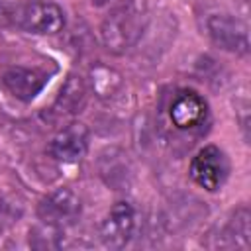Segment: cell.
I'll list each match as a JSON object with an SVG mask.
<instances>
[{
	"label": "cell",
	"instance_id": "ba28073f",
	"mask_svg": "<svg viewBox=\"0 0 251 251\" xmlns=\"http://www.w3.org/2000/svg\"><path fill=\"white\" fill-rule=\"evenodd\" d=\"M208 104L194 90H180L169 108V118L173 126L180 131H192L206 122Z\"/></svg>",
	"mask_w": 251,
	"mask_h": 251
},
{
	"label": "cell",
	"instance_id": "7a4b0ae2",
	"mask_svg": "<svg viewBox=\"0 0 251 251\" xmlns=\"http://www.w3.org/2000/svg\"><path fill=\"white\" fill-rule=\"evenodd\" d=\"M206 31L212 43L227 53L247 55L249 51V31L247 24L229 14H212L206 20Z\"/></svg>",
	"mask_w": 251,
	"mask_h": 251
},
{
	"label": "cell",
	"instance_id": "52a82bcc",
	"mask_svg": "<svg viewBox=\"0 0 251 251\" xmlns=\"http://www.w3.org/2000/svg\"><path fill=\"white\" fill-rule=\"evenodd\" d=\"M249 210L247 206L235 208L227 220L216 227V233L210 235L214 241L208 247L214 249H249L251 245V226H249Z\"/></svg>",
	"mask_w": 251,
	"mask_h": 251
},
{
	"label": "cell",
	"instance_id": "5b68a950",
	"mask_svg": "<svg viewBox=\"0 0 251 251\" xmlns=\"http://www.w3.org/2000/svg\"><path fill=\"white\" fill-rule=\"evenodd\" d=\"M80 198L71 188H57L51 194H47L39 206H37V218L43 224L55 226V227H67L73 226L80 216Z\"/></svg>",
	"mask_w": 251,
	"mask_h": 251
},
{
	"label": "cell",
	"instance_id": "5bb4252c",
	"mask_svg": "<svg viewBox=\"0 0 251 251\" xmlns=\"http://www.w3.org/2000/svg\"><path fill=\"white\" fill-rule=\"evenodd\" d=\"M92 2V6H106L110 0H90Z\"/></svg>",
	"mask_w": 251,
	"mask_h": 251
},
{
	"label": "cell",
	"instance_id": "30bf717a",
	"mask_svg": "<svg viewBox=\"0 0 251 251\" xmlns=\"http://www.w3.org/2000/svg\"><path fill=\"white\" fill-rule=\"evenodd\" d=\"M2 82L12 96H16L22 102H29L47 84V75L39 69L12 67L2 75Z\"/></svg>",
	"mask_w": 251,
	"mask_h": 251
},
{
	"label": "cell",
	"instance_id": "9c48e42d",
	"mask_svg": "<svg viewBox=\"0 0 251 251\" xmlns=\"http://www.w3.org/2000/svg\"><path fill=\"white\" fill-rule=\"evenodd\" d=\"M88 127L80 122H71L51 139L49 153L61 163H76L88 149Z\"/></svg>",
	"mask_w": 251,
	"mask_h": 251
},
{
	"label": "cell",
	"instance_id": "3957f363",
	"mask_svg": "<svg viewBox=\"0 0 251 251\" xmlns=\"http://www.w3.org/2000/svg\"><path fill=\"white\" fill-rule=\"evenodd\" d=\"M227 173H229V165H227V159L224 155V151L216 145H206L202 147L190 161V176L192 180L214 192L218 190L226 178H227Z\"/></svg>",
	"mask_w": 251,
	"mask_h": 251
},
{
	"label": "cell",
	"instance_id": "8fae6325",
	"mask_svg": "<svg viewBox=\"0 0 251 251\" xmlns=\"http://www.w3.org/2000/svg\"><path fill=\"white\" fill-rule=\"evenodd\" d=\"M86 84H84V78L78 76V75H69L55 104H53V114L57 118H69V116H75L78 114L84 104H86Z\"/></svg>",
	"mask_w": 251,
	"mask_h": 251
},
{
	"label": "cell",
	"instance_id": "6da1fadb",
	"mask_svg": "<svg viewBox=\"0 0 251 251\" xmlns=\"http://www.w3.org/2000/svg\"><path fill=\"white\" fill-rule=\"evenodd\" d=\"M149 22L145 0H118L100 24L102 45L110 53H126L143 35Z\"/></svg>",
	"mask_w": 251,
	"mask_h": 251
},
{
	"label": "cell",
	"instance_id": "277c9868",
	"mask_svg": "<svg viewBox=\"0 0 251 251\" xmlns=\"http://www.w3.org/2000/svg\"><path fill=\"white\" fill-rule=\"evenodd\" d=\"M16 24L35 35H53L65 27V12L53 2H31L16 12Z\"/></svg>",
	"mask_w": 251,
	"mask_h": 251
},
{
	"label": "cell",
	"instance_id": "7c38bea8",
	"mask_svg": "<svg viewBox=\"0 0 251 251\" xmlns=\"http://www.w3.org/2000/svg\"><path fill=\"white\" fill-rule=\"evenodd\" d=\"M98 171L104 182L116 190L126 188L129 180V163L120 149H106L98 159Z\"/></svg>",
	"mask_w": 251,
	"mask_h": 251
},
{
	"label": "cell",
	"instance_id": "4fadbf2b",
	"mask_svg": "<svg viewBox=\"0 0 251 251\" xmlns=\"http://www.w3.org/2000/svg\"><path fill=\"white\" fill-rule=\"evenodd\" d=\"M88 76H90V88L96 94V98H100V100L114 98L124 86L122 75L116 69H112L108 65H102V63H96L90 69Z\"/></svg>",
	"mask_w": 251,
	"mask_h": 251
},
{
	"label": "cell",
	"instance_id": "8992f818",
	"mask_svg": "<svg viewBox=\"0 0 251 251\" xmlns=\"http://www.w3.org/2000/svg\"><path fill=\"white\" fill-rule=\"evenodd\" d=\"M135 231V210L129 202L122 200L112 206L100 224V239L108 249H124Z\"/></svg>",
	"mask_w": 251,
	"mask_h": 251
}]
</instances>
